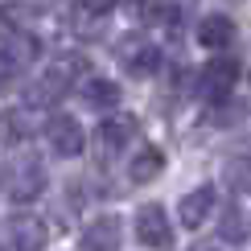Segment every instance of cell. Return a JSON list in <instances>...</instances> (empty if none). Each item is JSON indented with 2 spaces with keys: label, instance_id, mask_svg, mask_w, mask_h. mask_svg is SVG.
<instances>
[{
  "label": "cell",
  "instance_id": "9",
  "mask_svg": "<svg viewBox=\"0 0 251 251\" xmlns=\"http://www.w3.org/2000/svg\"><path fill=\"white\" fill-rule=\"evenodd\" d=\"M194 37H198V46H206V50H226L231 37H235V21L223 17V13H214V17H206L202 25H198Z\"/></svg>",
  "mask_w": 251,
  "mask_h": 251
},
{
  "label": "cell",
  "instance_id": "11",
  "mask_svg": "<svg viewBox=\"0 0 251 251\" xmlns=\"http://www.w3.org/2000/svg\"><path fill=\"white\" fill-rule=\"evenodd\" d=\"M33 136V116H29V107H13L0 116V140L4 144H21Z\"/></svg>",
  "mask_w": 251,
  "mask_h": 251
},
{
  "label": "cell",
  "instance_id": "5",
  "mask_svg": "<svg viewBox=\"0 0 251 251\" xmlns=\"http://www.w3.org/2000/svg\"><path fill=\"white\" fill-rule=\"evenodd\" d=\"M120 239H124V223L116 214H99L82 231V251H120Z\"/></svg>",
  "mask_w": 251,
  "mask_h": 251
},
{
  "label": "cell",
  "instance_id": "13",
  "mask_svg": "<svg viewBox=\"0 0 251 251\" xmlns=\"http://www.w3.org/2000/svg\"><path fill=\"white\" fill-rule=\"evenodd\" d=\"M82 99H87L91 107H116L120 103V87L111 78H87L82 82Z\"/></svg>",
  "mask_w": 251,
  "mask_h": 251
},
{
  "label": "cell",
  "instance_id": "18",
  "mask_svg": "<svg viewBox=\"0 0 251 251\" xmlns=\"http://www.w3.org/2000/svg\"><path fill=\"white\" fill-rule=\"evenodd\" d=\"M116 4H120V0H78V17L82 21H91V17L99 21V17H107Z\"/></svg>",
  "mask_w": 251,
  "mask_h": 251
},
{
  "label": "cell",
  "instance_id": "14",
  "mask_svg": "<svg viewBox=\"0 0 251 251\" xmlns=\"http://www.w3.org/2000/svg\"><path fill=\"white\" fill-rule=\"evenodd\" d=\"M218 235H223V243H247V210L243 206H231V210L223 214Z\"/></svg>",
  "mask_w": 251,
  "mask_h": 251
},
{
  "label": "cell",
  "instance_id": "1",
  "mask_svg": "<svg viewBox=\"0 0 251 251\" xmlns=\"http://www.w3.org/2000/svg\"><path fill=\"white\" fill-rule=\"evenodd\" d=\"M239 75H243V62L231 58V54H218L202 66V75H198V95H202L206 103H223L226 95L235 91Z\"/></svg>",
  "mask_w": 251,
  "mask_h": 251
},
{
  "label": "cell",
  "instance_id": "12",
  "mask_svg": "<svg viewBox=\"0 0 251 251\" xmlns=\"http://www.w3.org/2000/svg\"><path fill=\"white\" fill-rule=\"evenodd\" d=\"M161 169H165V156H161V149H152V144H149V149H140V152H136L132 161H128V177H132L136 185L152 181V177L161 173Z\"/></svg>",
  "mask_w": 251,
  "mask_h": 251
},
{
  "label": "cell",
  "instance_id": "2",
  "mask_svg": "<svg viewBox=\"0 0 251 251\" xmlns=\"http://www.w3.org/2000/svg\"><path fill=\"white\" fill-rule=\"evenodd\" d=\"M4 190H8L13 202H33V198H41V190H46V165H41L33 152H29V156H17L13 169H8Z\"/></svg>",
  "mask_w": 251,
  "mask_h": 251
},
{
  "label": "cell",
  "instance_id": "3",
  "mask_svg": "<svg viewBox=\"0 0 251 251\" xmlns=\"http://www.w3.org/2000/svg\"><path fill=\"white\" fill-rule=\"evenodd\" d=\"M136 239L149 251H169L173 247V223H169L161 202H144L136 210Z\"/></svg>",
  "mask_w": 251,
  "mask_h": 251
},
{
  "label": "cell",
  "instance_id": "10",
  "mask_svg": "<svg viewBox=\"0 0 251 251\" xmlns=\"http://www.w3.org/2000/svg\"><path fill=\"white\" fill-rule=\"evenodd\" d=\"M132 136H136V120H132V116H111V120L99 124V144H103V152H120Z\"/></svg>",
  "mask_w": 251,
  "mask_h": 251
},
{
  "label": "cell",
  "instance_id": "15",
  "mask_svg": "<svg viewBox=\"0 0 251 251\" xmlns=\"http://www.w3.org/2000/svg\"><path fill=\"white\" fill-rule=\"evenodd\" d=\"M37 17H41V8H33V4H0V29H8V33L25 29Z\"/></svg>",
  "mask_w": 251,
  "mask_h": 251
},
{
  "label": "cell",
  "instance_id": "6",
  "mask_svg": "<svg viewBox=\"0 0 251 251\" xmlns=\"http://www.w3.org/2000/svg\"><path fill=\"white\" fill-rule=\"evenodd\" d=\"M214 202H218L214 185H194V194H185V198H181V206H177V214H181V226L198 231V226H202L206 218H210Z\"/></svg>",
  "mask_w": 251,
  "mask_h": 251
},
{
  "label": "cell",
  "instance_id": "20",
  "mask_svg": "<svg viewBox=\"0 0 251 251\" xmlns=\"http://www.w3.org/2000/svg\"><path fill=\"white\" fill-rule=\"evenodd\" d=\"M194 251H223V247H218V243H198Z\"/></svg>",
  "mask_w": 251,
  "mask_h": 251
},
{
  "label": "cell",
  "instance_id": "8",
  "mask_svg": "<svg viewBox=\"0 0 251 251\" xmlns=\"http://www.w3.org/2000/svg\"><path fill=\"white\" fill-rule=\"evenodd\" d=\"M46 243H50V231L41 218H33V214L13 218V247L17 251H46Z\"/></svg>",
  "mask_w": 251,
  "mask_h": 251
},
{
  "label": "cell",
  "instance_id": "7",
  "mask_svg": "<svg viewBox=\"0 0 251 251\" xmlns=\"http://www.w3.org/2000/svg\"><path fill=\"white\" fill-rule=\"evenodd\" d=\"M120 62L124 70H128L132 78H149L156 66H161V54H156L152 46H144V41H124L120 46Z\"/></svg>",
  "mask_w": 251,
  "mask_h": 251
},
{
  "label": "cell",
  "instance_id": "17",
  "mask_svg": "<svg viewBox=\"0 0 251 251\" xmlns=\"http://www.w3.org/2000/svg\"><path fill=\"white\" fill-rule=\"evenodd\" d=\"M132 13H136L140 25H161L165 13H169V4L165 0H132Z\"/></svg>",
  "mask_w": 251,
  "mask_h": 251
},
{
  "label": "cell",
  "instance_id": "21",
  "mask_svg": "<svg viewBox=\"0 0 251 251\" xmlns=\"http://www.w3.org/2000/svg\"><path fill=\"white\" fill-rule=\"evenodd\" d=\"M0 185H4V169H0Z\"/></svg>",
  "mask_w": 251,
  "mask_h": 251
},
{
  "label": "cell",
  "instance_id": "16",
  "mask_svg": "<svg viewBox=\"0 0 251 251\" xmlns=\"http://www.w3.org/2000/svg\"><path fill=\"white\" fill-rule=\"evenodd\" d=\"M223 177H226V190H235L239 198H243L251 190V165H247V156H231L226 169H223Z\"/></svg>",
  "mask_w": 251,
  "mask_h": 251
},
{
  "label": "cell",
  "instance_id": "19",
  "mask_svg": "<svg viewBox=\"0 0 251 251\" xmlns=\"http://www.w3.org/2000/svg\"><path fill=\"white\" fill-rule=\"evenodd\" d=\"M13 70H17V66H13V58H8V54H0V82L13 75Z\"/></svg>",
  "mask_w": 251,
  "mask_h": 251
},
{
  "label": "cell",
  "instance_id": "4",
  "mask_svg": "<svg viewBox=\"0 0 251 251\" xmlns=\"http://www.w3.org/2000/svg\"><path fill=\"white\" fill-rule=\"evenodd\" d=\"M46 136H50V149L58 156H78L82 144H87V136H82V124L75 116H50L46 124Z\"/></svg>",
  "mask_w": 251,
  "mask_h": 251
}]
</instances>
